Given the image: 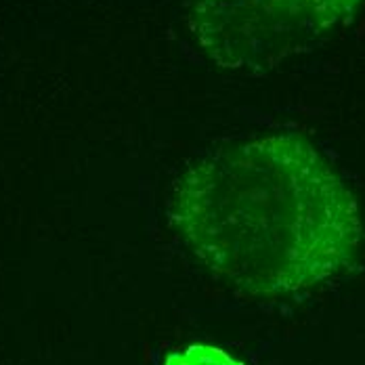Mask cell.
Listing matches in <instances>:
<instances>
[{"label": "cell", "mask_w": 365, "mask_h": 365, "mask_svg": "<svg viewBox=\"0 0 365 365\" xmlns=\"http://www.w3.org/2000/svg\"><path fill=\"white\" fill-rule=\"evenodd\" d=\"M365 0H193L189 26L222 70L269 72L346 26Z\"/></svg>", "instance_id": "cell-2"}, {"label": "cell", "mask_w": 365, "mask_h": 365, "mask_svg": "<svg viewBox=\"0 0 365 365\" xmlns=\"http://www.w3.org/2000/svg\"><path fill=\"white\" fill-rule=\"evenodd\" d=\"M162 365H242L231 355L208 344H191L173 355H168Z\"/></svg>", "instance_id": "cell-3"}, {"label": "cell", "mask_w": 365, "mask_h": 365, "mask_svg": "<svg viewBox=\"0 0 365 365\" xmlns=\"http://www.w3.org/2000/svg\"><path fill=\"white\" fill-rule=\"evenodd\" d=\"M173 222L219 279L255 296L309 290L351 269L364 242L355 193L309 139L279 133L195 158Z\"/></svg>", "instance_id": "cell-1"}]
</instances>
